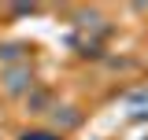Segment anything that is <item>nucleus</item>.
<instances>
[{
	"mask_svg": "<svg viewBox=\"0 0 148 140\" xmlns=\"http://www.w3.org/2000/svg\"><path fill=\"white\" fill-rule=\"evenodd\" d=\"M22 140H59V133H26Z\"/></svg>",
	"mask_w": 148,
	"mask_h": 140,
	"instance_id": "obj_1",
	"label": "nucleus"
}]
</instances>
